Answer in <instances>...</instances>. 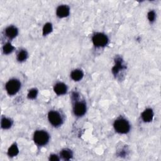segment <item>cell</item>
<instances>
[{
  "instance_id": "1",
  "label": "cell",
  "mask_w": 161,
  "mask_h": 161,
  "mask_svg": "<svg viewBox=\"0 0 161 161\" xmlns=\"http://www.w3.org/2000/svg\"><path fill=\"white\" fill-rule=\"evenodd\" d=\"M34 140L37 145L39 146L45 145L49 142V135L43 130H37L34 133Z\"/></svg>"
},
{
  "instance_id": "2",
  "label": "cell",
  "mask_w": 161,
  "mask_h": 161,
  "mask_svg": "<svg viewBox=\"0 0 161 161\" xmlns=\"http://www.w3.org/2000/svg\"><path fill=\"white\" fill-rule=\"evenodd\" d=\"M114 128L118 133H127L130 131V125L126 120L120 119L114 122Z\"/></svg>"
},
{
  "instance_id": "3",
  "label": "cell",
  "mask_w": 161,
  "mask_h": 161,
  "mask_svg": "<svg viewBox=\"0 0 161 161\" xmlns=\"http://www.w3.org/2000/svg\"><path fill=\"white\" fill-rule=\"evenodd\" d=\"M21 87V83L18 79H13L10 80L6 84V89L10 95H14L17 93Z\"/></svg>"
},
{
  "instance_id": "4",
  "label": "cell",
  "mask_w": 161,
  "mask_h": 161,
  "mask_svg": "<svg viewBox=\"0 0 161 161\" xmlns=\"http://www.w3.org/2000/svg\"><path fill=\"white\" fill-rule=\"evenodd\" d=\"M48 118L50 123L54 127H59L63 122L62 118L60 114L56 111H51L49 113Z\"/></svg>"
},
{
  "instance_id": "5",
  "label": "cell",
  "mask_w": 161,
  "mask_h": 161,
  "mask_svg": "<svg viewBox=\"0 0 161 161\" xmlns=\"http://www.w3.org/2000/svg\"><path fill=\"white\" fill-rule=\"evenodd\" d=\"M93 42L96 47H104V46L107 45L108 42V38L105 34L98 33L93 36Z\"/></svg>"
},
{
  "instance_id": "6",
  "label": "cell",
  "mask_w": 161,
  "mask_h": 161,
  "mask_svg": "<svg viewBox=\"0 0 161 161\" xmlns=\"http://www.w3.org/2000/svg\"><path fill=\"white\" fill-rule=\"evenodd\" d=\"M86 111V106L84 103L78 102L74 107V113L78 117H81Z\"/></svg>"
},
{
  "instance_id": "7",
  "label": "cell",
  "mask_w": 161,
  "mask_h": 161,
  "mask_svg": "<svg viewBox=\"0 0 161 161\" xmlns=\"http://www.w3.org/2000/svg\"><path fill=\"white\" fill-rule=\"evenodd\" d=\"M70 13V10L66 5H61L59 6L57 9V15L59 18H65L69 16Z\"/></svg>"
},
{
  "instance_id": "8",
  "label": "cell",
  "mask_w": 161,
  "mask_h": 161,
  "mask_svg": "<svg viewBox=\"0 0 161 161\" xmlns=\"http://www.w3.org/2000/svg\"><path fill=\"white\" fill-rule=\"evenodd\" d=\"M54 90L57 95H64L65 93H66L67 87L65 84L59 83L55 85V86L54 87Z\"/></svg>"
},
{
  "instance_id": "9",
  "label": "cell",
  "mask_w": 161,
  "mask_h": 161,
  "mask_svg": "<svg viewBox=\"0 0 161 161\" xmlns=\"http://www.w3.org/2000/svg\"><path fill=\"white\" fill-rule=\"evenodd\" d=\"M154 117V113L152 110L149 108L146 109L142 113V120L145 122H150L152 120Z\"/></svg>"
},
{
  "instance_id": "10",
  "label": "cell",
  "mask_w": 161,
  "mask_h": 161,
  "mask_svg": "<svg viewBox=\"0 0 161 161\" xmlns=\"http://www.w3.org/2000/svg\"><path fill=\"white\" fill-rule=\"evenodd\" d=\"M18 29L13 26L8 27L5 30L6 35L10 38H14L18 35Z\"/></svg>"
},
{
  "instance_id": "11",
  "label": "cell",
  "mask_w": 161,
  "mask_h": 161,
  "mask_svg": "<svg viewBox=\"0 0 161 161\" xmlns=\"http://www.w3.org/2000/svg\"><path fill=\"white\" fill-rule=\"evenodd\" d=\"M83 76H84L83 73L81 70H79V69L73 71L71 74V78L75 81H79L81 79H82V78H83Z\"/></svg>"
},
{
  "instance_id": "12",
  "label": "cell",
  "mask_w": 161,
  "mask_h": 161,
  "mask_svg": "<svg viewBox=\"0 0 161 161\" xmlns=\"http://www.w3.org/2000/svg\"><path fill=\"white\" fill-rule=\"evenodd\" d=\"M19 152V150H18V148L16 145V144H13L12 145L10 149H8V155L10 156V157H15L16 155H18Z\"/></svg>"
},
{
  "instance_id": "13",
  "label": "cell",
  "mask_w": 161,
  "mask_h": 161,
  "mask_svg": "<svg viewBox=\"0 0 161 161\" xmlns=\"http://www.w3.org/2000/svg\"><path fill=\"white\" fill-rule=\"evenodd\" d=\"M60 155L64 160H69L73 157V152L69 149H64L62 150Z\"/></svg>"
},
{
  "instance_id": "14",
  "label": "cell",
  "mask_w": 161,
  "mask_h": 161,
  "mask_svg": "<svg viewBox=\"0 0 161 161\" xmlns=\"http://www.w3.org/2000/svg\"><path fill=\"white\" fill-rule=\"evenodd\" d=\"M2 127L4 129H8L10 128L12 125V122L10 119L3 118L2 120Z\"/></svg>"
},
{
  "instance_id": "15",
  "label": "cell",
  "mask_w": 161,
  "mask_h": 161,
  "mask_svg": "<svg viewBox=\"0 0 161 161\" xmlns=\"http://www.w3.org/2000/svg\"><path fill=\"white\" fill-rule=\"evenodd\" d=\"M28 57V54L26 51H21L17 55V60L20 62H23L27 59Z\"/></svg>"
},
{
  "instance_id": "16",
  "label": "cell",
  "mask_w": 161,
  "mask_h": 161,
  "mask_svg": "<svg viewBox=\"0 0 161 161\" xmlns=\"http://www.w3.org/2000/svg\"><path fill=\"white\" fill-rule=\"evenodd\" d=\"M3 52L5 54H9L13 52L14 50V47L10 43H7L3 46Z\"/></svg>"
},
{
  "instance_id": "17",
  "label": "cell",
  "mask_w": 161,
  "mask_h": 161,
  "mask_svg": "<svg viewBox=\"0 0 161 161\" xmlns=\"http://www.w3.org/2000/svg\"><path fill=\"white\" fill-rule=\"evenodd\" d=\"M52 31V25L50 23L46 24L43 28V35H47Z\"/></svg>"
},
{
  "instance_id": "18",
  "label": "cell",
  "mask_w": 161,
  "mask_h": 161,
  "mask_svg": "<svg viewBox=\"0 0 161 161\" xmlns=\"http://www.w3.org/2000/svg\"><path fill=\"white\" fill-rule=\"evenodd\" d=\"M38 94V91L36 89H32L31 90H30L29 93L28 94V98L29 99H35Z\"/></svg>"
},
{
  "instance_id": "19",
  "label": "cell",
  "mask_w": 161,
  "mask_h": 161,
  "mask_svg": "<svg viewBox=\"0 0 161 161\" xmlns=\"http://www.w3.org/2000/svg\"><path fill=\"white\" fill-rule=\"evenodd\" d=\"M148 19L150 21L153 22L155 19V13L154 11H150L148 13Z\"/></svg>"
},
{
  "instance_id": "20",
  "label": "cell",
  "mask_w": 161,
  "mask_h": 161,
  "mask_svg": "<svg viewBox=\"0 0 161 161\" xmlns=\"http://www.w3.org/2000/svg\"><path fill=\"white\" fill-rule=\"evenodd\" d=\"M49 159H50L51 160H53V161H55V160H59L58 156L56 155H50Z\"/></svg>"
}]
</instances>
